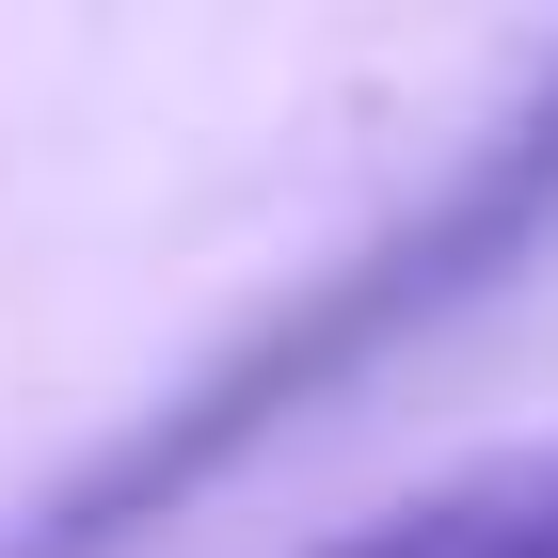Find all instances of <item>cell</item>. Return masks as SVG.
I'll list each match as a JSON object with an SVG mask.
<instances>
[{
	"label": "cell",
	"mask_w": 558,
	"mask_h": 558,
	"mask_svg": "<svg viewBox=\"0 0 558 558\" xmlns=\"http://www.w3.org/2000/svg\"><path fill=\"white\" fill-rule=\"evenodd\" d=\"M543 240H558V81L526 96L495 144H463V160L430 175L399 223H367L351 256H319V271L256 319V336H223L192 384H160L112 447H96V463H64L33 511L0 526V558H112V543H144L175 495H208V478L256 463L288 415H319V399L367 384L384 351H415L447 303L511 288Z\"/></svg>",
	"instance_id": "cell-1"
},
{
	"label": "cell",
	"mask_w": 558,
	"mask_h": 558,
	"mask_svg": "<svg viewBox=\"0 0 558 558\" xmlns=\"http://www.w3.org/2000/svg\"><path fill=\"white\" fill-rule=\"evenodd\" d=\"M319 558H558V447H511V463L430 478L415 511H367Z\"/></svg>",
	"instance_id": "cell-2"
}]
</instances>
